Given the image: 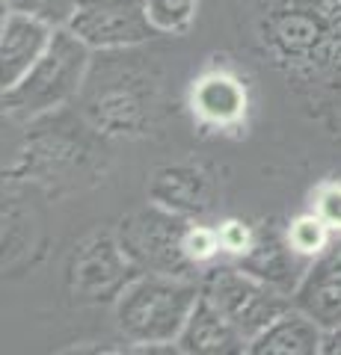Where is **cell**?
Segmentation results:
<instances>
[{
  "mask_svg": "<svg viewBox=\"0 0 341 355\" xmlns=\"http://www.w3.org/2000/svg\"><path fill=\"white\" fill-rule=\"evenodd\" d=\"M184 254L196 270H208L219 261L223 246H219V234L217 228H205V225H190L184 234Z\"/></svg>",
  "mask_w": 341,
  "mask_h": 355,
  "instance_id": "cell-15",
  "label": "cell"
},
{
  "mask_svg": "<svg viewBox=\"0 0 341 355\" xmlns=\"http://www.w3.org/2000/svg\"><path fill=\"white\" fill-rule=\"evenodd\" d=\"M312 210L335 231V234H341V184L326 181V184L317 187L315 196H312Z\"/></svg>",
  "mask_w": 341,
  "mask_h": 355,
  "instance_id": "cell-16",
  "label": "cell"
},
{
  "mask_svg": "<svg viewBox=\"0 0 341 355\" xmlns=\"http://www.w3.org/2000/svg\"><path fill=\"white\" fill-rule=\"evenodd\" d=\"M199 284H202V293L223 311V317L247 338V343L264 326H270L282 311H288L294 305L288 293H282L273 284L249 275L238 263L217 261L202 272Z\"/></svg>",
  "mask_w": 341,
  "mask_h": 355,
  "instance_id": "cell-3",
  "label": "cell"
},
{
  "mask_svg": "<svg viewBox=\"0 0 341 355\" xmlns=\"http://www.w3.org/2000/svg\"><path fill=\"white\" fill-rule=\"evenodd\" d=\"M90 51V44L81 42L69 27H60L42 60L13 89H3V110L21 119H33L63 107L83 83Z\"/></svg>",
  "mask_w": 341,
  "mask_h": 355,
  "instance_id": "cell-2",
  "label": "cell"
},
{
  "mask_svg": "<svg viewBox=\"0 0 341 355\" xmlns=\"http://www.w3.org/2000/svg\"><path fill=\"white\" fill-rule=\"evenodd\" d=\"M247 347H249L247 338L228 323L223 311L205 293L199 296L178 343H175L178 352H190V355H235V352H247Z\"/></svg>",
  "mask_w": 341,
  "mask_h": 355,
  "instance_id": "cell-9",
  "label": "cell"
},
{
  "mask_svg": "<svg viewBox=\"0 0 341 355\" xmlns=\"http://www.w3.org/2000/svg\"><path fill=\"white\" fill-rule=\"evenodd\" d=\"M199 296L202 284L190 279L146 272L122 287L116 299V326L134 347H175Z\"/></svg>",
  "mask_w": 341,
  "mask_h": 355,
  "instance_id": "cell-1",
  "label": "cell"
},
{
  "mask_svg": "<svg viewBox=\"0 0 341 355\" xmlns=\"http://www.w3.org/2000/svg\"><path fill=\"white\" fill-rule=\"evenodd\" d=\"M324 355H341V326L338 329H326L324 331Z\"/></svg>",
  "mask_w": 341,
  "mask_h": 355,
  "instance_id": "cell-18",
  "label": "cell"
},
{
  "mask_svg": "<svg viewBox=\"0 0 341 355\" xmlns=\"http://www.w3.org/2000/svg\"><path fill=\"white\" fill-rule=\"evenodd\" d=\"M146 9L158 33L178 36V33H187L193 27L199 0H146Z\"/></svg>",
  "mask_w": 341,
  "mask_h": 355,
  "instance_id": "cell-13",
  "label": "cell"
},
{
  "mask_svg": "<svg viewBox=\"0 0 341 355\" xmlns=\"http://www.w3.org/2000/svg\"><path fill=\"white\" fill-rule=\"evenodd\" d=\"M69 30L92 51H113L142 44L155 36L146 0H81Z\"/></svg>",
  "mask_w": 341,
  "mask_h": 355,
  "instance_id": "cell-5",
  "label": "cell"
},
{
  "mask_svg": "<svg viewBox=\"0 0 341 355\" xmlns=\"http://www.w3.org/2000/svg\"><path fill=\"white\" fill-rule=\"evenodd\" d=\"M285 237H288L291 249L297 254H303L306 261H312L335 240V231L329 228L326 222L315 214V210H309V214L294 216L288 225H285Z\"/></svg>",
  "mask_w": 341,
  "mask_h": 355,
  "instance_id": "cell-12",
  "label": "cell"
},
{
  "mask_svg": "<svg viewBox=\"0 0 341 355\" xmlns=\"http://www.w3.org/2000/svg\"><path fill=\"white\" fill-rule=\"evenodd\" d=\"M324 347V329L300 308H288L249 340V355H315Z\"/></svg>",
  "mask_w": 341,
  "mask_h": 355,
  "instance_id": "cell-10",
  "label": "cell"
},
{
  "mask_svg": "<svg viewBox=\"0 0 341 355\" xmlns=\"http://www.w3.org/2000/svg\"><path fill=\"white\" fill-rule=\"evenodd\" d=\"M193 113L205 125L228 128L247 113V86L228 71H208L193 86Z\"/></svg>",
  "mask_w": 341,
  "mask_h": 355,
  "instance_id": "cell-11",
  "label": "cell"
},
{
  "mask_svg": "<svg viewBox=\"0 0 341 355\" xmlns=\"http://www.w3.org/2000/svg\"><path fill=\"white\" fill-rule=\"evenodd\" d=\"M51 24L21 12H3L0 21V83L13 89L42 60L53 39Z\"/></svg>",
  "mask_w": 341,
  "mask_h": 355,
  "instance_id": "cell-7",
  "label": "cell"
},
{
  "mask_svg": "<svg viewBox=\"0 0 341 355\" xmlns=\"http://www.w3.org/2000/svg\"><path fill=\"white\" fill-rule=\"evenodd\" d=\"M81 0H3V12H21L30 18H39L53 30L69 27Z\"/></svg>",
  "mask_w": 341,
  "mask_h": 355,
  "instance_id": "cell-14",
  "label": "cell"
},
{
  "mask_svg": "<svg viewBox=\"0 0 341 355\" xmlns=\"http://www.w3.org/2000/svg\"><path fill=\"white\" fill-rule=\"evenodd\" d=\"M291 302L324 331L341 326V234H335V240L309 261L300 284L291 293Z\"/></svg>",
  "mask_w": 341,
  "mask_h": 355,
  "instance_id": "cell-6",
  "label": "cell"
},
{
  "mask_svg": "<svg viewBox=\"0 0 341 355\" xmlns=\"http://www.w3.org/2000/svg\"><path fill=\"white\" fill-rule=\"evenodd\" d=\"M217 234H219L223 254H228V258H235V261L244 258V254L252 249V243H256V231L238 219H226L223 225H217Z\"/></svg>",
  "mask_w": 341,
  "mask_h": 355,
  "instance_id": "cell-17",
  "label": "cell"
},
{
  "mask_svg": "<svg viewBox=\"0 0 341 355\" xmlns=\"http://www.w3.org/2000/svg\"><path fill=\"white\" fill-rule=\"evenodd\" d=\"M240 270H247L249 275H256V279L273 284L276 291L282 293H294V287L300 284L306 266L309 261L303 258V254H297L291 249L288 237H285V231H276L270 225H264L261 231H256V243H252V249L244 254V258L235 261Z\"/></svg>",
  "mask_w": 341,
  "mask_h": 355,
  "instance_id": "cell-8",
  "label": "cell"
},
{
  "mask_svg": "<svg viewBox=\"0 0 341 355\" xmlns=\"http://www.w3.org/2000/svg\"><path fill=\"white\" fill-rule=\"evenodd\" d=\"M187 228L190 225L178 214H172L167 207H151L122 222V228H119V249L134 263L146 266L149 272L190 279V270H196V266L184 254Z\"/></svg>",
  "mask_w": 341,
  "mask_h": 355,
  "instance_id": "cell-4",
  "label": "cell"
}]
</instances>
